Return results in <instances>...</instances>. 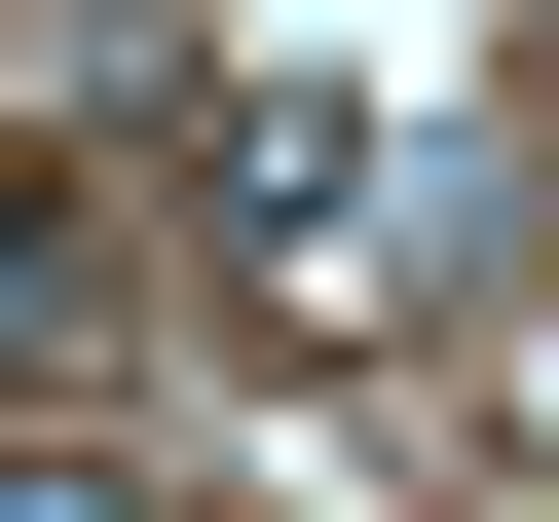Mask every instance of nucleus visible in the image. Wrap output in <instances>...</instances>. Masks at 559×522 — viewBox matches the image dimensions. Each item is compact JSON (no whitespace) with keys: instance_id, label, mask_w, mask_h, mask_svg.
Returning a JSON list of instances; mask_svg holds the SVG:
<instances>
[{"instance_id":"1","label":"nucleus","mask_w":559,"mask_h":522,"mask_svg":"<svg viewBox=\"0 0 559 522\" xmlns=\"http://www.w3.org/2000/svg\"><path fill=\"white\" fill-rule=\"evenodd\" d=\"M224 224L299 261V299H373V112H299V75H261V112H224Z\"/></svg>"},{"instance_id":"2","label":"nucleus","mask_w":559,"mask_h":522,"mask_svg":"<svg viewBox=\"0 0 559 522\" xmlns=\"http://www.w3.org/2000/svg\"><path fill=\"white\" fill-rule=\"evenodd\" d=\"M75 299H112V187H75V150H0V336L75 373Z\"/></svg>"},{"instance_id":"3","label":"nucleus","mask_w":559,"mask_h":522,"mask_svg":"<svg viewBox=\"0 0 559 522\" xmlns=\"http://www.w3.org/2000/svg\"><path fill=\"white\" fill-rule=\"evenodd\" d=\"M0 522H187V485H112V448H0Z\"/></svg>"}]
</instances>
